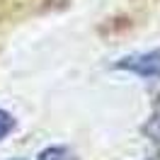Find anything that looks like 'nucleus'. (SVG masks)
<instances>
[{
	"label": "nucleus",
	"mask_w": 160,
	"mask_h": 160,
	"mask_svg": "<svg viewBox=\"0 0 160 160\" xmlns=\"http://www.w3.org/2000/svg\"><path fill=\"white\" fill-rule=\"evenodd\" d=\"M117 68L121 70H131L141 78L155 80L160 78V51H150V53H133V56H126L117 63Z\"/></svg>",
	"instance_id": "nucleus-1"
},
{
	"label": "nucleus",
	"mask_w": 160,
	"mask_h": 160,
	"mask_svg": "<svg viewBox=\"0 0 160 160\" xmlns=\"http://www.w3.org/2000/svg\"><path fill=\"white\" fill-rule=\"evenodd\" d=\"M143 133L148 136L150 141H155V143H160V104L153 109V114H150V119L143 124Z\"/></svg>",
	"instance_id": "nucleus-3"
},
{
	"label": "nucleus",
	"mask_w": 160,
	"mask_h": 160,
	"mask_svg": "<svg viewBox=\"0 0 160 160\" xmlns=\"http://www.w3.org/2000/svg\"><path fill=\"white\" fill-rule=\"evenodd\" d=\"M12 129H15V119H12V114H10V112H5V109H0V141L5 138Z\"/></svg>",
	"instance_id": "nucleus-4"
},
{
	"label": "nucleus",
	"mask_w": 160,
	"mask_h": 160,
	"mask_svg": "<svg viewBox=\"0 0 160 160\" xmlns=\"http://www.w3.org/2000/svg\"><path fill=\"white\" fill-rule=\"evenodd\" d=\"M39 160H78V155L66 146H53L39 153Z\"/></svg>",
	"instance_id": "nucleus-2"
}]
</instances>
